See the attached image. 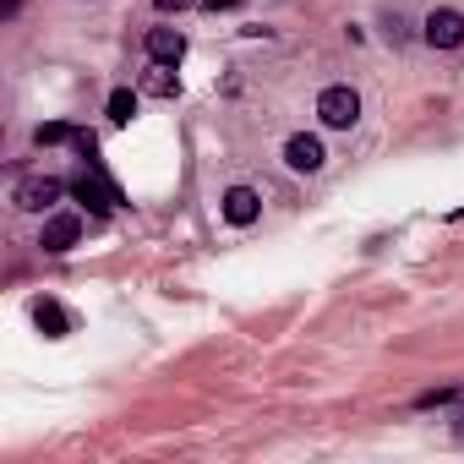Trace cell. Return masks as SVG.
Segmentation results:
<instances>
[{
	"label": "cell",
	"mask_w": 464,
	"mask_h": 464,
	"mask_svg": "<svg viewBox=\"0 0 464 464\" xmlns=\"http://www.w3.org/2000/svg\"><path fill=\"white\" fill-rule=\"evenodd\" d=\"M317 120H322L328 131H350V126L361 120V93H355L350 83L322 88V93H317Z\"/></svg>",
	"instance_id": "obj_1"
},
{
	"label": "cell",
	"mask_w": 464,
	"mask_h": 464,
	"mask_svg": "<svg viewBox=\"0 0 464 464\" xmlns=\"http://www.w3.org/2000/svg\"><path fill=\"white\" fill-rule=\"evenodd\" d=\"M72 197H77V203H83L88 214H99V219H104V214H115V203H120V191H115V186H109L93 164L72 180Z\"/></svg>",
	"instance_id": "obj_2"
},
{
	"label": "cell",
	"mask_w": 464,
	"mask_h": 464,
	"mask_svg": "<svg viewBox=\"0 0 464 464\" xmlns=\"http://www.w3.org/2000/svg\"><path fill=\"white\" fill-rule=\"evenodd\" d=\"M60 180L55 175H28V180H17V191H12V203L22 208V214H44V208H55L60 203Z\"/></svg>",
	"instance_id": "obj_3"
},
{
	"label": "cell",
	"mask_w": 464,
	"mask_h": 464,
	"mask_svg": "<svg viewBox=\"0 0 464 464\" xmlns=\"http://www.w3.org/2000/svg\"><path fill=\"white\" fill-rule=\"evenodd\" d=\"M421 39H426L432 49H459V44H464V12H453V6H437V12L426 17Z\"/></svg>",
	"instance_id": "obj_4"
},
{
	"label": "cell",
	"mask_w": 464,
	"mask_h": 464,
	"mask_svg": "<svg viewBox=\"0 0 464 464\" xmlns=\"http://www.w3.org/2000/svg\"><path fill=\"white\" fill-rule=\"evenodd\" d=\"M77 241H83V219H77V214H49L44 230H39V246L55 251V257H60V251H72Z\"/></svg>",
	"instance_id": "obj_5"
},
{
	"label": "cell",
	"mask_w": 464,
	"mask_h": 464,
	"mask_svg": "<svg viewBox=\"0 0 464 464\" xmlns=\"http://www.w3.org/2000/svg\"><path fill=\"white\" fill-rule=\"evenodd\" d=\"M322 137H311V131H295V137L285 143V164L295 170V175H317L322 170Z\"/></svg>",
	"instance_id": "obj_6"
},
{
	"label": "cell",
	"mask_w": 464,
	"mask_h": 464,
	"mask_svg": "<svg viewBox=\"0 0 464 464\" xmlns=\"http://www.w3.org/2000/svg\"><path fill=\"white\" fill-rule=\"evenodd\" d=\"M257 214H262V197L251 186H230L224 191V219L230 224H257Z\"/></svg>",
	"instance_id": "obj_7"
},
{
	"label": "cell",
	"mask_w": 464,
	"mask_h": 464,
	"mask_svg": "<svg viewBox=\"0 0 464 464\" xmlns=\"http://www.w3.org/2000/svg\"><path fill=\"white\" fill-rule=\"evenodd\" d=\"M148 55H153L159 66H180V55H186V33H175V28H153V33H148Z\"/></svg>",
	"instance_id": "obj_8"
},
{
	"label": "cell",
	"mask_w": 464,
	"mask_h": 464,
	"mask_svg": "<svg viewBox=\"0 0 464 464\" xmlns=\"http://www.w3.org/2000/svg\"><path fill=\"white\" fill-rule=\"evenodd\" d=\"M33 322L44 328V334L49 339H66V334H72V317H66L55 301H33Z\"/></svg>",
	"instance_id": "obj_9"
},
{
	"label": "cell",
	"mask_w": 464,
	"mask_h": 464,
	"mask_svg": "<svg viewBox=\"0 0 464 464\" xmlns=\"http://www.w3.org/2000/svg\"><path fill=\"white\" fill-rule=\"evenodd\" d=\"M104 115H109L115 126H126L131 115H137V93H131V88H115V93H109V104H104Z\"/></svg>",
	"instance_id": "obj_10"
},
{
	"label": "cell",
	"mask_w": 464,
	"mask_h": 464,
	"mask_svg": "<svg viewBox=\"0 0 464 464\" xmlns=\"http://www.w3.org/2000/svg\"><path fill=\"white\" fill-rule=\"evenodd\" d=\"M72 137H77V131L66 126V120H49V126H39V131H33V143H39V148H55V143H72Z\"/></svg>",
	"instance_id": "obj_11"
},
{
	"label": "cell",
	"mask_w": 464,
	"mask_h": 464,
	"mask_svg": "<svg viewBox=\"0 0 464 464\" xmlns=\"http://www.w3.org/2000/svg\"><path fill=\"white\" fill-rule=\"evenodd\" d=\"M453 399H464V388H432V393H421V399H416V410H442Z\"/></svg>",
	"instance_id": "obj_12"
},
{
	"label": "cell",
	"mask_w": 464,
	"mask_h": 464,
	"mask_svg": "<svg viewBox=\"0 0 464 464\" xmlns=\"http://www.w3.org/2000/svg\"><path fill=\"white\" fill-rule=\"evenodd\" d=\"M148 93H159V99H175V93H180V83H175L170 72H153V77H148Z\"/></svg>",
	"instance_id": "obj_13"
},
{
	"label": "cell",
	"mask_w": 464,
	"mask_h": 464,
	"mask_svg": "<svg viewBox=\"0 0 464 464\" xmlns=\"http://www.w3.org/2000/svg\"><path fill=\"white\" fill-rule=\"evenodd\" d=\"M72 143H77V153H83V159H93V153H99V137H93V131H77Z\"/></svg>",
	"instance_id": "obj_14"
},
{
	"label": "cell",
	"mask_w": 464,
	"mask_h": 464,
	"mask_svg": "<svg viewBox=\"0 0 464 464\" xmlns=\"http://www.w3.org/2000/svg\"><path fill=\"white\" fill-rule=\"evenodd\" d=\"M203 6H208V12H235L241 0H203Z\"/></svg>",
	"instance_id": "obj_15"
},
{
	"label": "cell",
	"mask_w": 464,
	"mask_h": 464,
	"mask_svg": "<svg viewBox=\"0 0 464 464\" xmlns=\"http://www.w3.org/2000/svg\"><path fill=\"white\" fill-rule=\"evenodd\" d=\"M186 6V0H159V12H180Z\"/></svg>",
	"instance_id": "obj_16"
}]
</instances>
